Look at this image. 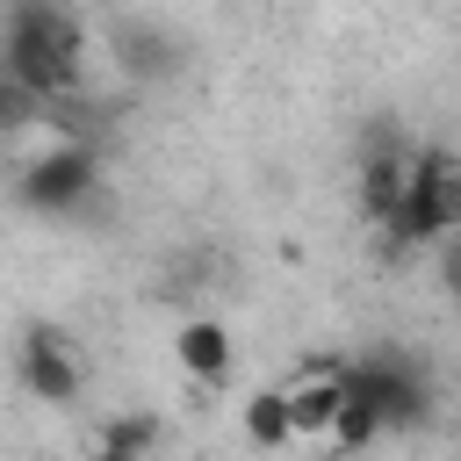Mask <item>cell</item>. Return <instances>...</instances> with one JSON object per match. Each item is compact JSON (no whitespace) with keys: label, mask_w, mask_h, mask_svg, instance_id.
Segmentation results:
<instances>
[{"label":"cell","mask_w":461,"mask_h":461,"mask_svg":"<svg viewBox=\"0 0 461 461\" xmlns=\"http://www.w3.org/2000/svg\"><path fill=\"white\" fill-rule=\"evenodd\" d=\"M158 439H166L158 411H115V418L101 425V439H94V447H115V454H130V461H151V454H158Z\"/></svg>","instance_id":"cell-10"},{"label":"cell","mask_w":461,"mask_h":461,"mask_svg":"<svg viewBox=\"0 0 461 461\" xmlns=\"http://www.w3.org/2000/svg\"><path fill=\"white\" fill-rule=\"evenodd\" d=\"M339 382H346V396H360V403L382 418V432L418 425V418L432 411V389H425V375H418L403 353H360V360L339 367Z\"/></svg>","instance_id":"cell-4"},{"label":"cell","mask_w":461,"mask_h":461,"mask_svg":"<svg viewBox=\"0 0 461 461\" xmlns=\"http://www.w3.org/2000/svg\"><path fill=\"white\" fill-rule=\"evenodd\" d=\"M238 425H245V447H252V454H288V447H295V432H288V396H281V389H252V396L238 403Z\"/></svg>","instance_id":"cell-9"},{"label":"cell","mask_w":461,"mask_h":461,"mask_svg":"<svg viewBox=\"0 0 461 461\" xmlns=\"http://www.w3.org/2000/svg\"><path fill=\"white\" fill-rule=\"evenodd\" d=\"M94 187H101V158H94V144H79V137H58V144L36 151L29 166H14V194H22V209H36V216H72Z\"/></svg>","instance_id":"cell-3"},{"label":"cell","mask_w":461,"mask_h":461,"mask_svg":"<svg viewBox=\"0 0 461 461\" xmlns=\"http://www.w3.org/2000/svg\"><path fill=\"white\" fill-rule=\"evenodd\" d=\"M86 461H130V454H115V447H94V454H86Z\"/></svg>","instance_id":"cell-14"},{"label":"cell","mask_w":461,"mask_h":461,"mask_svg":"<svg viewBox=\"0 0 461 461\" xmlns=\"http://www.w3.org/2000/svg\"><path fill=\"white\" fill-rule=\"evenodd\" d=\"M115 50H122V72L130 79H166L180 58H173V43L158 36V29H122L115 36Z\"/></svg>","instance_id":"cell-11"},{"label":"cell","mask_w":461,"mask_h":461,"mask_svg":"<svg viewBox=\"0 0 461 461\" xmlns=\"http://www.w3.org/2000/svg\"><path fill=\"white\" fill-rule=\"evenodd\" d=\"M432 252H439V281H447V288H454V303H461V230H447Z\"/></svg>","instance_id":"cell-13"},{"label":"cell","mask_w":461,"mask_h":461,"mask_svg":"<svg viewBox=\"0 0 461 461\" xmlns=\"http://www.w3.org/2000/svg\"><path fill=\"white\" fill-rule=\"evenodd\" d=\"M281 396H288V432L295 439H324L331 418H339V403H346V382H339V367H310Z\"/></svg>","instance_id":"cell-8"},{"label":"cell","mask_w":461,"mask_h":461,"mask_svg":"<svg viewBox=\"0 0 461 461\" xmlns=\"http://www.w3.org/2000/svg\"><path fill=\"white\" fill-rule=\"evenodd\" d=\"M324 439H331V447H339V454H360V447H375V439H382V418H375V411H367V403H360V396H346V403H339V418H331V432H324Z\"/></svg>","instance_id":"cell-12"},{"label":"cell","mask_w":461,"mask_h":461,"mask_svg":"<svg viewBox=\"0 0 461 461\" xmlns=\"http://www.w3.org/2000/svg\"><path fill=\"white\" fill-rule=\"evenodd\" d=\"M454 432H461V425H454Z\"/></svg>","instance_id":"cell-15"},{"label":"cell","mask_w":461,"mask_h":461,"mask_svg":"<svg viewBox=\"0 0 461 461\" xmlns=\"http://www.w3.org/2000/svg\"><path fill=\"white\" fill-rule=\"evenodd\" d=\"M375 230L389 238V252H425L447 230H461V158L439 151V144H418L411 151V173H403V202Z\"/></svg>","instance_id":"cell-2"},{"label":"cell","mask_w":461,"mask_h":461,"mask_svg":"<svg viewBox=\"0 0 461 461\" xmlns=\"http://www.w3.org/2000/svg\"><path fill=\"white\" fill-rule=\"evenodd\" d=\"M411 137L403 130H375L367 137V151H360V209H367V223H389V209L403 202V173H411Z\"/></svg>","instance_id":"cell-6"},{"label":"cell","mask_w":461,"mask_h":461,"mask_svg":"<svg viewBox=\"0 0 461 461\" xmlns=\"http://www.w3.org/2000/svg\"><path fill=\"white\" fill-rule=\"evenodd\" d=\"M0 72L36 94L43 108L79 94L86 79V36L79 22L65 14V0H7V22H0Z\"/></svg>","instance_id":"cell-1"},{"label":"cell","mask_w":461,"mask_h":461,"mask_svg":"<svg viewBox=\"0 0 461 461\" xmlns=\"http://www.w3.org/2000/svg\"><path fill=\"white\" fill-rule=\"evenodd\" d=\"M14 382L36 396V403H79L86 375H79V353L58 324H29L14 339Z\"/></svg>","instance_id":"cell-5"},{"label":"cell","mask_w":461,"mask_h":461,"mask_svg":"<svg viewBox=\"0 0 461 461\" xmlns=\"http://www.w3.org/2000/svg\"><path fill=\"white\" fill-rule=\"evenodd\" d=\"M230 360H238L230 324H216V317H187V324L173 331V367H180V375H194V382H230Z\"/></svg>","instance_id":"cell-7"}]
</instances>
